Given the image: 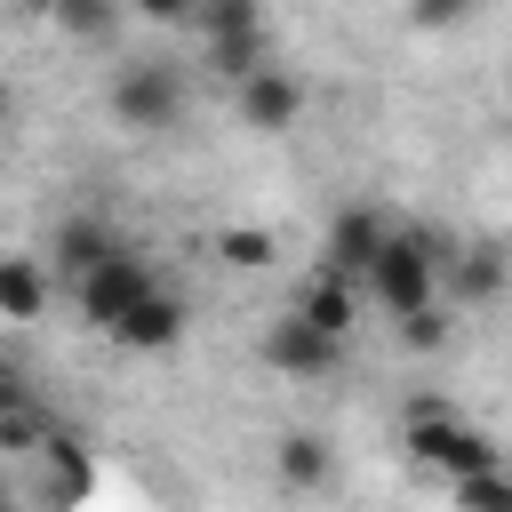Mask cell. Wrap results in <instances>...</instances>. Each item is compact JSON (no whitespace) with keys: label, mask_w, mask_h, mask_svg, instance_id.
Here are the masks:
<instances>
[{"label":"cell","mask_w":512,"mask_h":512,"mask_svg":"<svg viewBox=\"0 0 512 512\" xmlns=\"http://www.w3.org/2000/svg\"><path fill=\"white\" fill-rule=\"evenodd\" d=\"M144 288H160V272H152V256H136L128 240H120V248H104V256L72 280V296H80V320H88V328H112Z\"/></svg>","instance_id":"4"},{"label":"cell","mask_w":512,"mask_h":512,"mask_svg":"<svg viewBox=\"0 0 512 512\" xmlns=\"http://www.w3.org/2000/svg\"><path fill=\"white\" fill-rule=\"evenodd\" d=\"M328 472H336V456H328L320 432H288V440H280V480H288V488H320Z\"/></svg>","instance_id":"14"},{"label":"cell","mask_w":512,"mask_h":512,"mask_svg":"<svg viewBox=\"0 0 512 512\" xmlns=\"http://www.w3.org/2000/svg\"><path fill=\"white\" fill-rule=\"evenodd\" d=\"M216 256H224L232 272H264V264L280 256V240H272L264 224H232V232H216Z\"/></svg>","instance_id":"17"},{"label":"cell","mask_w":512,"mask_h":512,"mask_svg":"<svg viewBox=\"0 0 512 512\" xmlns=\"http://www.w3.org/2000/svg\"><path fill=\"white\" fill-rule=\"evenodd\" d=\"M296 312L312 320V328H328V336H352V312H360V280L352 272H312L304 280V296H296Z\"/></svg>","instance_id":"9"},{"label":"cell","mask_w":512,"mask_h":512,"mask_svg":"<svg viewBox=\"0 0 512 512\" xmlns=\"http://www.w3.org/2000/svg\"><path fill=\"white\" fill-rule=\"evenodd\" d=\"M48 312V272L32 256H0V320H40Z\"/></svg>","instance_id":"11"},{"label":"cell","mask_w":512,"mask_h":512,"mask_svg":"<svg viewBox=\"0 0 512 512\" xmlns=\"http://www.w3.org/2000/svg\"><path fill=\"white\" fill-rule=\"evenodd\" d=\"M376 240H384V216H376V208H344V216L328 224V248H320V264L360 280V264L376 256Z\"/></svg>","instance_id":"10"},{"label":"cell","mask_w":512,"mask_h":512,"mask_svg":"<svg viewBox=\"0 0 512 512\" xmlns=\"http://www.w3.org/2000/svg\"><path fill=\"white\" fill-rule=\"evenodd\" d=\"M408 464L416 472H432V480H456V472H488V464H504V448L480 432V424H464L440 392H424L416 408H408Z\"/></svg>","instance_id":"1"},{"label":"cell","mask_w":512,"mask_h":512,"mask_svg":"<svg viewBox=\"0 0 512 512\" xmlns=\"http://www.w3.org/2000/svg\"><path fill=\"white\" fill-rule=\"evenodd\" d=\"M120 0H48V24L64 32V40H112L120 32Z\"/></svg>","instance_id":"13"},{"label":"cell","mask_w":512,"mask_h":512,"mask_svg":"<svg viewBox=\"0 0 512 512\" xmlns=\"http://www.w3.org/2000/svg\"><path fill=\"white\" fill-rule=\"evenodd\" d=\"M16 8H24V16H48V0H16Z\"/></svg>","instance_id":"24"},{"label":"cell","mask_w":512,"mask_h":512,"mask_svg":"<svg viewBox=\"0 0 512 512\" xmlns=\"http://www.w3.org/2000/svg\"><path fill=\"white\" fill-rule=\"evenodd\" d=\"M120 8L144 24H192V0H120Z\"/></svg>","instance_id":"22"},{"label":"cell","mask_w":512,"mask_h":512,"mask_svg":"<svg viewBox=\"0 0 512 512\" xmlns=\"http://www.w3.org/2000/svg\"><path fill=\"white\" fill-rule=\"evenodd\" d=\"M104 248H120V240H112V232H104L96 216H64V224H56V248H48V256L64 264V280H80V272H88V264H96Z\"/></svg>","instance_id":"12"},{"label":"cell","mask_w":512,"mask_h":512,"mask_svg":"<svg viewBox=\"0 0 512 512\" xmlns=\"http://www.w3.org/2000/svg\"><path fill=\"white\" fill-rule=\"evenodd\" d=\"M176 112H184V72L168 56H128L112 72V120L120 128L160 136V128H176Z\"/></svg>","instance_id":"3"},{"label":"cell","mask_w":512,"mask_h":512,"mask_svg":"<svg viewBox=\"0 0 512 512\" xmlns=\"http://www.w3.org/2000/svg\"><path fill=\"white\" fill-rule=\"evenodd\" d=\"M472 16H480V0H408V24L416 32H456Z\"/></svg>","instance_id":"21"},{"label":"cell","mask_w":512,"mask_h":512,"mask_svg":"<svg viewBox=\"0 0 512 512\" xmlns=\"http://www.w3.org/2000/svg\"><path fill=\"white\" fill-rule=\"evenodd\" d=\"M232 88H240V120H248L256 136H280V128H296V120H304V80H296V72H280L272 56H264L256 72H240Z\"/></svg>","instance_id":"6"},{"label":"cell","mask_w":512,"mask_h":512,"mask_svg":"<svg viewBox=\"0 0 512 512\" xmlns=\"http://www.w3.org/2000/svg\"><path fill=\"white\" fill-rule=\"evenodd\" d=\"M0 400H32V384H24V376H16L8 360H0Z\"/></svg>","instance_id":"23"},{"label":"cell","mask_w":512,"mask_h":512,"mask_svg":"<svg viewBox=\"0 0 512 512\" xmlns=\"http://www.w3.org/2000/svg\"><path fill=\"white\" fill-rule=\"evenodd\" d=\"M40 456H48V496H80L88 488V464H80L72 432H40Z\"/></svg>","instance_id":"18"},{"label":"cell","mask_w":512,"mask_h":512,"mask_svg":"<svg viewBox=\"0 0 512 512\" xmlns=\"http://www.w3.org/2000/svg\"><path fill=\"white\" fill-rule=\"evenodd\" d=\"M440 280H448V304L480 312L504 296V240H472V248H448L440 256Z\"/></svg>","instance_id":"8"},{"label":"cell","mask_w":512,"mask_h":512,"mask_svg":"<svg viewBox=\"0 0 512 512\" xmlns=\"http://www.w3.org/2000/svg\"><path fill=\"white\" fill-rule=\"evenodd\" d=\"M8 104H16V96H8V80H0V128H8Z\"/></svg>","instance_id":"25"},{"label":"cell","mask_w":512,"mask_h":512,"mask_svg":"<svg viewBox=\"0 0 512 512\" xmlns=\"http://www.w3.org/2000/svg\"><path fill=\"white\" fill-rule=\"evenodd\" d=\"M40 432H48V416L32 400H0V456H40Z\"/></svg>","instance_id":"19"},{"label":"cell","mask_w":512,"mask_h":512,"mask_svg":"<svg viewBox=\"0 0 512 512\" xmlns=\"http://www.w3.org/2000/svg\"><path fill=\"white\" fill-rule=\"evenodd\" d=\"M360 288L400 320V312H416V304H432V296H440V248H432L424 232H392V224H384L376 256L360 264Z\"/></svg>","instance_id":"2"},{"label":"cell","mask_w":512,"mask_h":512,"mask_svg":"<svg viewBox=\"0 0 512 512\" xmlns=\"http://www.w3.org/2000/svg\"><path fill=\"white\" fill-rule=\"evenodd\" d=\"M192 32H200V40L264 32V8H256V0H192Z\"/></svg>","instance_id":"15"},{"label":"cell","mask_w":512,"mask_h":512,"mask_svg":"<svg viewBox=\"0 0 512 512\" xmlns=\"http://www.w3.org/2000/svg\"><path fill=\"white\" fill-rule=\"evenodd\" d=\"M184 320H192V312H184V296H176V288H144V296H136L104 336H112L120 352H168V344L184 336Z\"/></svg>","instance_id":"7"},{"label":"cell","mask_w":512,"mask_h":512,"mask_svg":"<svg viewBox=\"0 0 512 512\" xmlns=\"http://www.w3.org/2000/svg\"><path fill=\"white\" fill-rule=\"evenodd\" d=\"M200 56H208L216 80H240V72H256V64L272 56V40H264V32H232V40H200Z\"/></svg>","instance_id":"16"},{"label":"cell","mask_w":512,"mask_h":512,"mask_svg":"<svg viewBox=\"0 0 512 512\" xmlns=\"http://www.w3.org/2000/svg\"><path fill=\"white\" fill-rule=\"evenodd\" d=\"M400 344H408V352H440V344H448V312H440V296L416 304V312H400Z\"/></svg>","instance_id":"20"},{"label":"cell","mask_w":512,"mask_h":512,"mask_svg":"<svg viewBox=\"0 0 512 512\" xmlns=\"http://www.w3.org/2000/svg\"><path fill=\"white\" fill-rule=\"evenodd\" d=\"M256 360H264V368H280V376H328V368L344 360V336L312 328L304 312H280V320L256 336Z\"/></svg>","instance_id":"5"}]
</instances>
